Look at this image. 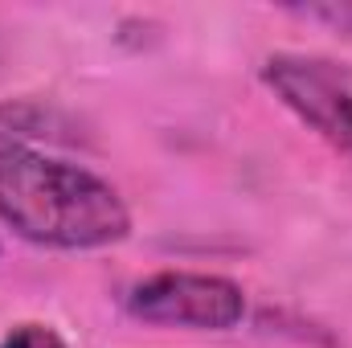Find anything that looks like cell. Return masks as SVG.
<instances>
[{
    "mask_svg": "<svg viewBox=\"0 0 352 348\" xmlns=\"http://www.w3.org/2000/svg\"><path fill=\"white\" fill-rule=\"evenodd\" d=\"M127 316L156 324V328H197V332H226L242 324L246 295L234 279L221 274H192V270H160L127 287L123 295Z\"/></svg>",
    "mask_w": 352,
    "mask_h": 348,
    "instance_id": "cell-3",
    "label": "cell"
},
{
    "mask_svg": "<svg viewBox=\"0 0 352 348\" xmlns=\"http://www.w3.org/2000/svg\"><path fill=\"white\" fill-rule=\"evenodd\" d=\"M291 12H295V17H303V21L328 25L332 33L352 37V4H311V8H291Z\"/></svg>",
    "mask_w": 352,
    "mask_h": 348,
    "instance_id": "cell-5",
    "label": "cell"
},
{
    "mask_svg": "<svg viewBox=\"0 0 352 348\" xmlns=\"http://www.w3.org/2000/svg\"><path fill=\"white\" fill-rule=\"evenodd\" d=\"M263 83L274 98L307 123L324 144L352 160V70L320 54H270L263 62Z\"/></svg>",
    "mask_w": 352,
    "mask_h": 348,
    "instance_id": "cell-2",
    "label": "cell"
},
{
    "mask_svg": "<svg viewBox=\"0 0 352 348\" xmlns=\"http://www.w3.org/2000/svg\"><path fill=\"white\" fill-rule=\"evenodd\" d=\"M0 348H70L54 328H45V324H16L4 340H0Z\"/></svg>",
    "mask_w": 352,
    "mask_h": 348,
    "instance_id": "cell-4",
    "label": "cell"
},
{
    "mask_svg": "<svg viewBox=\"0 0 352 348\" xmlns=\"http://www.w3.org/2000/svg\"><path fill=\"white\" fill-rule=\"evenodd\" d=\"M0 221L50 250H102L131 234L123 197L82 164L45 156L0 131Z\"/></svg>",
    "mask_w": 352,
    "mask_h": 348,
    "instance_id": "cell-1",
    "label": "cell"
}]
</instances>
